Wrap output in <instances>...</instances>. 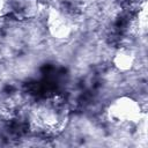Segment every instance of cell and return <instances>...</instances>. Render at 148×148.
I'll list each match as a JSON object with an SVG mask.
<instances>
[{
    "label": "cell",
    "instance_id": "obj_1",
    "mask_svg": "<svg viewBox=\"0 0 148 148\" xmlns=\"http://www.w3.org/2000/svg\"><path fill=\"white\" fill-rule=\"evenodd\" d=\"M69 108L62 96H52L35 104L30 113V123L35 131L44 134H58L66 127Z\"/></svg>",
    "mask_w": 148,
    "mask_h": 148
},
{
    "label": "cell",
    "instance_id": "obj_3",
    "mask_svg": "<svg viewBox=\"0 0 148 148\" xmlns=\"http://www.w3.org/2000/svg\"><path fill=\"white\" fill-rule=\"evenodd\" d=\"M5 5H6V1H5V0H0V17H1V16H2V14H3Z\"/></svg>",
    "mask_w": 148,
    "mask_h": 148
},
{
    "label": "cell",
    "instance_id": "obj_2",
    "mask_svg": "<svg viewBox=\"0 0 148 148\" xmlns=\"http://www.w3.org/2000/svg\"><path fill=\"white\" fill-rule=\"evenodd\" d=\"M143 112L136 101L121 97L112 102L108 109V118L117 127L128 128L140 123Z\"/></svg>",
    "mask_w": 148,
    "mask_h": 148
}]
</instances>
